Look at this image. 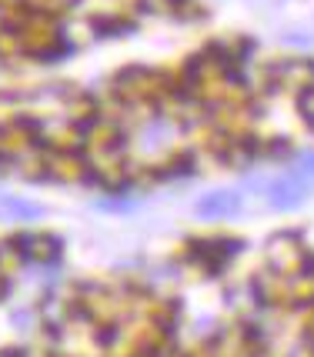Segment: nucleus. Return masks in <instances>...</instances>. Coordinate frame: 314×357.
<instances>
[{
    "mask_svg": "<svg viewBox=\"0 0 314 357\" xmlns=\"http://www.w3.org/2000/svg\"><path fill=\"white\" fill-rule=\"evenodd\" d=\"M298 114H301V121L314 130V84L298 91Z\"/></svg>",
    "mask_w": 314,
    "mask_h": 357,
    "instance_id": "5",
    "label": "nucleus"
},
{
    "mask_svg": "<svg viewBox=\"0 0 314 357\" xmlns=\"http://www.w3.org/2000/svg\"><path fill=\"white\" fill-rule=\"evenodd\" d=\"M0 211L10 214V218H20V220H37L44 214L37 204H27V201H20V197H10V194H0Z\"/></svg>",
    "mask_w": 314,
    "mask_h": 357,
    "instance_id": "4",
    "label": "nucleus"
},
{
    "mask_svg": "<svg viewBox=\"0 0 314 357\" xmlns=\"http://www.w3.org/2000/svg\"><path fill=\"white\" fill-rule=\"evenodd\" d=\"M117 337H121V327H117V324H100L94 331V344H97V347H104V351H107V347H114V344H117Z\"/></svg>",
    "mask_w": 314,
    "mask_h": 357,
    "instance_id": "7",
    "label": "nucleus"
},
{
    "mask_svg": "<svg viewBox=\"0 0 314 357\" xmlns=\"http://www.w3.org/2000/svg\"><path fill=\"white\" fill-rule=\"evenodd\" d=\"M130 357H164V351H160L157 344H141V347H137Z\"/></svg>",
    "mask_w": 314,
    "mask_h": 357,
    "instance_id": "12",
    "label": "nucleus"
},
{
    "mask_svg": "<svg viewBox=\"0 0 314 357\" xmlns=\"http://www.w3.org/2000/svg\"><path fill=\"white\" fill-rule=\"evenodd\" d=\"M308 194H311L308 177L298 171H291V174H284V177H278V181H271V184H264V197L274 211H294V207H301V204L308 201Z\"/></svg>",
    "mask_w": 314,
    "mask_h": 357,
    "instance_id": "1",
    "label": "nucleus"
},
{
    "mask_svg": "<svg viewBox=\"0 0 314 357\" xmlns=\"http://www.w3.org/2000/svg\"><path fill=\"white\" fill-rule=\"evenodd\" d=\"M298 174H304L308 181H314V154H301V160H298Z\"/></svg>",
    "mask_w": 314,
    "mask_h": 357,
    "instance_id": "11",
    "label": "nucleus"
},
{
    "mask_svg": "<svg viewBox=\"0 0 314 357\" xmlns=\"http://www.w3.org/2000/svg\"><path fill=\"white\" fill-rule=\"evenodd\" d=\"M241 337H244V344H261L264 341V327L261 324H254V321H244V324H241Z\"/></svg>",
    "mask_w": 314,
    "mask_h": 357,
    "instance_id": "9",
    "label": "nucleus"
},
{
    "mask_svg": "<svg viewBox=\"0 0 314 357\" xmlns=\"http://www.w3.org/2000/svg\"><path fill=\"white\" fill-rule=\"evenodd\" d=\"M0 357H27L24 347H7V351H0Z\"/></svg>",
    "mask_w": 314,
    "mask_h": 357,
    "instance_id": "13",
    "label": "nucleus"
},
{
    "mask_svg": "<svg viewBox=\"0 0 314 357\" xmlns=\"http://www.w3.org/2000/svg\"><path fill=\"white\" fill-rule=\"evenodd\" d=\"M194 211H197L201 218H207V220L231 218V214L241 211V194H237V190H211V194H204V197L197 201Z\"/></svg>",
    "mask_w": 314,
    "mask_h": 357,
    "instance_id": "2",
    "label": "nucleus"
},
{
    "mask_svg": "<svg viewBox=\"0 0 314 357\" xmlns=\"http://www.w3.org/2000/svg\"><path fill=\"white\" fill-rule=\"evenodd\" d=\"M214 244H218V254L224 261H231V257H237V254L244 250V241H241V237H214Z\"/></svg>",
    "mask_w": 314,
    "mask_h": 357,
    "instance_id": "8",
    "label": "nucleus"
},
{
    "mask_svg": "<svg viewBox=\"0 0 314 357\" xmlns=\"http://www.w3.org/2000/svg\"><path fill=\"white\" fill-rule=\"evenodd\" d=\"M7 294H10V280H7L3 274H0V301H3Z\"/></svg>",
    "mask_w": 314,
    "mask_h": 357,
    "instance_id": "14",
    "label": "nucleus"
},
{
    "mask_svg": "<svg viewBox=\"0 0 314 357\" xmlns=\"http://www.w3.org/2000/svg\"><path fill=\"white\" fill-rule=\"evenodd\" d=\"M264 157L267 160H284V157H291V144H287V137L264 140Z\"/></svg>",
    "mask_w": 314,
    "mask_h": 357,
    "instance_id": "6",
    "label": "nucleus"
},
{
    "mask_svg": "<svg viewBox=\"0 0 314 357\" xmlns=\"http://www.w3.org/2000/svg\"><path fill=\"white\" fill-rule=\"evenodd\" d=\"M298 278L304 280H314V254H308V250H301V257H298Z\"/></svg>",
    "mask_w": 314,
    "mask_h": 357,
    "instance_id": "10",
    "label": "nucleus"
},
{
    "mask_svg": "<svg viewBox=\"0 0 314 357\" xmlns=\"http://www.w3.org/2000/svg\"><path fill=\"white\" fill-rule=\"evenodd\" d=\"M91 31L94 37H130L137 31V24L124 14H97L91 17Z\"/></svg>",
    "mask_w": 314,
    "mask_h": 357,
    "instance_id": "3",
    "label": "nucleus"
}]
</instances>
